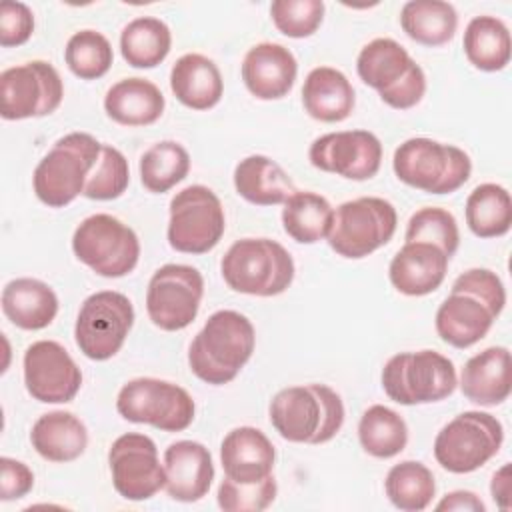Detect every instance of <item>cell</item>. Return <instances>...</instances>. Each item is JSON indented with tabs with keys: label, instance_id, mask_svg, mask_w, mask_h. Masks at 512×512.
Listing matches in <instances>:
<instances>
[{
	"label": "cell",
	"instance_id": "cell-1",
	"mask_svg": "<svg viewBox=\"0 0 512 512\" xmlns=\"http://www.w3.org/2000/svg\"><path fill=\"white\" fill-rule=\"evenodd\" d=\"M504 304L506 288L500 276L488 268H470L454 280L450 294L438 306L436 332L454 348H470L490 332Z\"/></svg>",
	"mask_w": 512,
	"mask_h": 512
},
{
	"label": "cell",
	"instance_id": "cell-2",
	"mask_svg": "<svg viewBox=\"0 0 512 512\" xmlns=\"http://www.w3.org/2000/svg\"><path fill=\"white\" fill-rule=\"evenodd\" d=\"M256 332L252 322L236 310L214 312L188 348V366L206 384L232 382L252 358Z\"/></svg>",
	"mask_w": 512,
	"mask_h": 512
},
{
	"label": "cell",
	"instance_id": "cell-3",
	"mask_svg": "<svg viewBox=\"0 0 512 512\" xmlns=\"http://www.w3.org/2000/svg\"><path fill=\"white\" fill-rule=\"evenodd\" d=\"M270 424L288 442L324 444L344 424V402L326 384H300L276 392L268 406Z\"/></svg>",
	"mask_w": 512,
	"mask_h": 512
},
{
	"label": "cell",
	"instance_id": "cell-4",
	"mask_svg": "<svg viewBox=\"0 0 512 512\" xmlns=\"http://www.w3.org/2000/svg\"><path fill=\"white\" fill-rule=\"evenodd\" d=\"M100 150L102 144L86 132H70L58 138L34 168L36 198L50 208H64L74 202L84 194Z\"/></svg>",
	"mask_w": 512,
	"mask_h": 512
},
{
	"label": "cell",
	"instance_id": "cell-5",
	"mask_svg": "<svg viewBox=\"0 0 512 512\" xmlns=\"http://www.w3.org/2000/svg\"><path fill=\"white\" fill-rule=\"evenodd\" d=\"M222 278L230 290L248 296H278L294 280L290 252L270 238H240L220 262Z\"/></svg>",
	"mask_w": 512,
	"mask_h": 512
},
{
	"label": "cell",
	"instance_id": "cell-6",
	"mask_svg": "<svg viewBox=\"0 0 512 512\" xmlns=\"http://www.w3.org/2000/svg\"><path fill=\"white\" fill-rule=\"evenodd\" d=\"M360 80L394 110L414 108L426 94V74L394 38L370 40L356 58Z\"/></svg>",
	"mask_w": 512,
	"mask_h": 512
},
{
	"label": "cell",
	"instance_id": "cell-7",
	"mask_svg": "<svg viewBox=\"0 0 512 512\" xmlns=\"http://www.w3.org/2000/svg\"><path fill=\"white\" fill-rule=\"evenodd\" d=\"M392 168L400 182L416 190L428 194H452L468 182L472 160L454 144L416 136L404 140L394 150Z\"/></svg>",
	"mask_w": 512,
	"mask_h": 512
},
{
	"label": "cell",
	"instance_id": "cell-8",
	"mask_svg": "<svg viewBox=\"0 0 512 512\" xmlns=\"http://www.w3.org/2000/svg\"><path fill=\"white\" fill-rule=\"evenodd\" d=\"M458 386L454 362L436 350L394 354L382 368V388L402 406L432 404L448 398Z\"/></svg>",
	"mask_w": 512,
	"mask_h": 512
},
{
	"label": "cell",
	"instance_id": "cell-9",
	"mask_svg": "<svg viewBox=\"0 0 512 512\" xmlns=\"http://www.w3.org/2000/svg\"><path fill=\"white\" fill-rule=\"evenodd\" d=\"M396 226L398 214L392 202L378 196H362L342 202L334 210L326 240L338 256L360 260L386 246Z\"/></svg>",
	"mask_w": 512,
	"mask_h": 512
},
{
	"label": "cell",
	"instance_id": "cell-10",
	"mask_svg": "<svg viewBox=\"0 0 512 512\" xmlns=\"http://www.w3.org/2000/svg\"><path fill=\"white\" fill-rule=\"evenodd\" d=\"M502 442L504 428L496 416L468 410L440 428L434 438V458L452 474H470L492 460Z\"/></svg>",
	"mask_w": 512,
	"mask_h": 512
},
{
	"label": "cell",
	"instance_id": "cell-11",
	"mask_svg": "<svg viewBox=\"0 0 512 512\" xmlns=\"http://www.w3.org/2000/svg\"><path fill=\"white\" fill-rule=\"evenodd\" d=\"M74 256L104 278L130 274L140 258L136 232L112 214L84 218L72 234Z\"/></svg>",
	"mask_w": 512,
	"mask_h": 512
},
{
	"label": "cell",
	"instance_id": "cell-12",
	"mask_svg": "<svg viewBox=\"0 0 512 512\" xmlns=\"http://www.w3.org/2000/svg\"><path fill=\"white\" fill-rule=\"evenodd\" d=\"M116 410L128 422L150 424L162 432H182L192 424L196 404L182 386L142 376L120 388Z\"/></svg>",
	"mask_w": 512,
	"mask_h": 512
},
{
	"label": "cell",
	"instance_id": "cell-13",
	"mask_svg": "<svg viewBox=\"0 0 512 512\" xmlns=\"http://www.w3.org/2000/svg\"><path fill=\"white\" fill-rule=\"evenodd\" d=\"M224 230L222 202L208 186L192 184L172 196L166 236L176 252L206 254L220 242Z\"/></svg>",
	"mask_w": 512,
	"mask_h": 512
},
{
	"label": "cell",
	"instance_id": "cell-14",
	"mask_svg": "<svg viewBox=\"0 0 512 512\" xmlns=\"http://www.w3.org/2000/svg\"><path fill=\"white\" fill-rule=\"evenodd\" d=\"M134 324V306L116 290L90 294L76 316L74 340L80 352L96 362L116 356Z\"/></svg>",
	"mask_w": 512,
	"mask_h": 512
},
{
	"label": "cell",
	"instance_id": "cell-15",
	"mask_svg": "<svg viewBox=\"0 0 512 512\" xmlns=\"http://www.w3.org/2000/svg\"><path fill=\"white\" fill-rule=\"evenodd\" d=\"M62 98L64 84L50 62L32 60L0 74V114L4 120L48 116L58 110Z\"/></svg>",
	"mask_w": 512,
	"mask_h": 512
},
{
	"label": "cell",
	"instance_id": "cell-16",
	"mask_svg": "<svg viewBox=\"0 0 512 512\" xmlns=\"http://www.w3.org/2000/svg\"><path fill=\"white\" fill-rule=\"evenodd\" d=\"M204 296L202 274L188 264L160 266L146 290V312L152 324L166 332L184 330L194 322Z\"/></svg>",
	"mask_w": 512,
	"mask_h": 512
},
{
	"label": "cell",
	"instance_id": "cell-17",
	"mask_svg": "<svg viewBox=\"0 0 512 512\" xmlns=\"http://www.w3.org/2000/svg\"><path fill=\"white\" fill-rule=\"evenodd\" d=\"M108 466L114 490L132 502L150 500L166 484L164 462L160 464L154 440L140 432L118 436L108 450Z\"/></svg>",
	"mask_w": 512,
	"mask_h": 512
},
{
	"label": "cell",
	"instance_id": "cell-18",
	"mask_svg": "<svg viewBox=\"0 0 512 512\" xmlns=\"http://www.w3.org/2000/svg\"><path fill=\"white\" fill-rule=\"evenodd\" d=\"M314 168L346 180H370L382 164V144L368 130H340L318 136L308 150Z\"/></svg>",
	"mask_w": 512,
	"mask_h": 512
},
{
	"label": "cell",
	"instance_id": "cell-19",
	"mask_svg": "<svg viewBox=\"0 0 512 512\" xmlns=\"http://www.w3.org/2000/svg\"><path fill=\"white\" fill-rule=\"evenodd\" d=\"M24 386L44 404H66L82 386V372L68 350L54 340L32 342L24 352Z\"/></svg>",
	"mask_w": 512,
	"mask_h": 512
},
{
	"label": "cell",
	"instance_id": "cell-20",
	"mask_svg": "<svg viewBox=\"0 0 512 512\" xmlns=\"http://www.w3.org/2000/svg\"><path fill=\"white\" fill-rule=\"evenodd\" d=\"M166 484L172 500L198 502L214 480V462L210 450L196 440H176L164 450Z\"/></svg>",
	"mask_w": 512,
	"mask_h": 512
},
{
	"label": "cell",
	"instance_id": "cell-21",
	"mask_svg": "<svg viewBox=\"0 0 512 512\" xmlns=\"http://www.w3.org/2000/svg\"><path fill=\"white\" fill-rule=\"evenodd\" d=\"M298 74L294 54L276 42L254 44L242 60V80L252 96L258 100L284 98Z\"/></svg>",
	"mask_w": 512,
	"mask_h": 512
},
{
	"label": "cell",
	"instance_id": "cell-22",
	"mask_svg": "<svg viewBox=\"0 0 512 512\" xmlns=\"http://www.w3.org/2000/svg\"><path fill=\"white\" fill-rule=\"evenodd\" d=\"M450 258L434 244L404 242L388 266L392 286L404 296H426L440 288Z\"/></svg>",
	"mask_w": 512,
	"mask_h": 512
},
{
	"label": "cell",
	"instance_id": "cell-23",
	"mask_svg": "<svg viewBox=\"0 0 512 512\" xmlns=\"http://www.w3.org/2000/svg\"><path fill=\"white\" fill-rule=\"evenodd\" d=\"M276 450L270 438L254 426L232 428L220 444V462L224 476L254 484L272 476Z\"/></svg>",
	"mask_w": 512,
	"mask_h": 512
},
{
	"label": "cell",
	"instance_id": "cell-24",
	"mask_svg": "<svg viewBox=\"0 0 512 512\" xmlns=\"http://www.w3.org/2000/svg\"><path fill=\"white\" fill-rule=\"evenodd\" d=\"M458 386L478 406H498L508 400L512 390L510 350L506 346H490L468 358Z\"/></svg>",
	"mask_w": 512,
	"mask_h": 512
},
{
	"label": "cell",
	"instance_id": "cell-25",
	"mask_svg": "<svg viewBox=\"0 0 512 512\" xmlns=\"http://www.w3.org/2000/svg\"><path fill=\"white\" fill-rule=\"evenodd\" d=\"M170 90L186 108L210 110L224 94V80L214 60L190 52L174 62L170 70Z\"/></svg>",
	"mask_w": 512,
	"mask_h": 512
},
{
	"label": "cell",
	"instance_id": "cell-26",
	"mask_svg": "<svg viewBox=\"0 0 512 512\" xmlns=\"http://www.w3.org/2000/svg\"><path fill=\"white\" fill-rule=\"evenodd\" d=\"M302 104L310 118L334 124L352 114L356 96L344 72L332 66H318L312 68L304 80Z\"/></svg>",
	"mask_w": 512,
	"mask_h": 512
},
{
	"label": "cell",
	"instance_id": "cell-27",
	"mask_svg": "<svg viewBox=\"0 0 512 512\" xmlns=\"http://www.w3.org/2000/svg\"><path fill=\"white\" fill-rule=\"evenodd\" d=\"M2 312L22 330H42L58 314L56 292L38 278H14L2 288Z\"/></svg>",
	"mask_w": 512,
	"mask_h": 512
},
{
	"label": "cell",
	"instance_id": "cell-28",
	"mask_svg": "<svg viewBox=\"0 0 512 512\" xmlns=\"http://www.w3.org/2000/svg\"><path fill=\"white\" fill-rule=\"evenodd\" d=\"M164 94L140 76L122 78L104 96V110L110 120L122 126H150L164 114Z\"/></svg>",
	"mask_w": 512,
	"mask_h": 512
},
{
	"label": "cell",
	"instance_id": "cell-29",
	"mask_svg": "<svg viewBox=\"0 0 512 512\" xmlns=\"http://www.w3.org/2000/svg\"><path fill=\"white\" fill-rule=\"evenodd\" d=\"M30 444L48 462H72L84 454L88 430L72 412L54 410L32 424Z\"/></svg>",
	"mask_w": 512,
	"mask_h": 512
},
{
	"label": "cell",
	"instance_id": "cell-30",
	"mask_svg": "<svg viewBox=\"0 0 512 512\" xmlns=\"http://www.w3.org/2000/svg\"><path fill=\"white\" fill-rule=\"evenodd\" d=\"M234 188L238 196L256 206L284 204L286 198L296 192L284 168L262 154L246 156L236 164Z\"/></svg>",
	"mask_w": 512,
	"mask_h": 512
},
{
	"label": "cell",
	"instance_id": "cell-31",
	"mask_svg": "<svg viewBox=\"0 0 512 512\" xmlns=\"http://www.w3.org/2000/svg\"><path fill=\"white\" fill-rule=\"evenodd\" d=\"M464 54L482 72L504 70L510 62L512 42L508 26L496 16H476L464 30Z\"/></svg>",
	"mask_w": 512,
	"mask_h": 512
},
{
	"label": "cell",
	"instance_id": "cell-32",
	"mask_svg": "<svg viewBox=\"0 0 512 512\" xmlns=\"http://www.w3.org/2000/svg\"><path fill=\"white\" fill-rule=\"evenodd\" d=\"M400 26L418 44L442 46L456 34L458 12L450 2L410 0L400 10Z\"/></svg>",
	"mask_w": 512,
	"mask_h": 512
},
{
	"label": "cell",
	"instance_id": "cell-33",
	"mask_svg": "<svg viewBox=\"0 0 512 512\" xmlns=\"http://www.w3.org/2000/svg\"><path fill=\"white\" fill-rule=\"evenodd\" d=\"M334 208L330 202L308 190H296L290 194L282 208L284 232L298 244H316L330 232Z\"/></svg>",
	"mask_w": 512,
	"mask_h": 512
},
{
	"label": "cell",
	"instance_id": "cell-34",
	"mask_svg": "<svg viewBox=\"0 0 512 512\" xmlns=\"http://www.w3.org/2000/svg\"><path fill=\"white\" fill-rule=\"evenodd\" d=\"M466 224L478 238L504 236L512 226L510 192L494 182L478 184L466 198Z\"/></svg>",
	"mask_w": 512,
	"mask_h": 512
},
{
	"label": "cell",
	"instance_id": "cell-35",
	"mask_svg": "<svg viewBox=\"0 0 512 512\" xmlns=\"http://www.w3.org/2000/svg\"><path fill=\"white\" fill-rule=\"evenodd\" d=\"M172 32L160 18L140 16L130 20L120 34L122 58L134 68H154L168 56Z\"/></svg>",
	"mask_w": 512,
	"mask_h": 512
},
{
	"label": "cell",
	"instance_id": "cell-36",
	"mask_svg": "<svg viewBox=\"0 0 512 512\" xmlns=\"http://www.w3.org/2000/svg\"><path fill=\"white\" fill-rule=\"evenodd\" d=\"M358 440L366 454L382 460L394 458L408 444V426L396 410L374 404L360 416Z\"/></svg>",
	"mask_w": 512,
	"mask_h": 512
},
{
	"label": "cell",
	"instance_id": "cell-37",
	"mask_svg": "<svg viewBox=\"0 0 512 512\" xmlns=\"http://www.w3.org/2000/svg\"><path fill=\"white\" fill-rule=\"evenodd\" d=\"M384 490L394 508L402 512H420L426 510L436 496V480L426 464L404 460L388 470Z\"/></svg>",
	"mask_w": 512,
	"mask_h": 512
},
{
	"label": "cell",
	"instance_id": "cell-38",
	"mask_svg": "<svg viewBox=\"0 0 512 512\" xmlns=\"http://www.w3.org/2000/svg\"><path fill=\"white\" fill-rule=\"evenodd\" d=\"M140 182L152 194H164L182 182L190 170V154L176 140L152 144L140 156Z\"/></svg>",
	"mask_w": 512,
	"mask_h": 512
},
{
	"label": "cell",
	"instance_id": "cell-39",
	"mask_svg": "<svg viewBox=\"0 0 512 512\" xmlns=\"http://www.w3.org/2000/svg\"><path fill=\"white\" fill-rule=\"evenodd\" d=\"M64 60L70 72L80 80H96L110 70L114 52L102 32L86 28L68 38Z\"/></svg>",
	"mask_w": 512,
	"mask_h": 512
},
{
	"label": "cell",
	"instance_id": "cell-40",
	"mask_svg": "<svg viewBox=\"0 0 512 512\" xmlns=\"http://www.w3.org/2000/svg\"><path fill=\"white\" fill-rule=\"evenodd\" d=\"M404 238L406 242L434 244L452 258L460 244V230L452 212L438 206H426L410 216Z\"/></svg>",
	"mask_w": 512,
	"mask_h": 512
},
{
	"label": "cell",
	"instance_id": "cell-41",
	"mask_svg": "<svg viewBox=\"0 0 512 512\" xmlns=\"http://www.w3.org/2000/svg\"><path fill=\"white\" fill-rule=\"evenodd\" d=\"M130 184V168L126 156L110 146L102 144L94 170L88 176L84 194L90 200H114L120 198Z\"/></svg>",
	"mask_w": 512,
	"mask_h": 512
},
{
	"label": "cell",
	"instance_id": "cell-42",
	"mask_svg": "<svg viewBox=\"0 0 512 512\" xmlns=\"http://www.w3.org/2000/svg\"><path fill=\"white\" fill-rule=\"evenodd\" d=\"M274 26L288 38L312 36L324 20L322 0H274L270 4Z\"/></svg>",
	"mask_w": 512,
	"mask_h": 512
},
{
	"label": "cell",
	"instance_id": "cell-43",
	"mask_svg": "<svg viewBox=\"0 0 512 512\" xmlns=\"http://www.w3.org/2000/svg\"><path fill=\"white\" fill-rule=\"evenodd\" d=\"M276 480L268 476L254 484H240L228 476L218 486V506L224 512H260L266 510L276 500Z\"/></svg>",
	"mask_w": 512,
	"mask_h": 512
},
{
	"label": "cell",
	"instance_id": "cell-44",
	"mask_svg": "<svg viewBox=\"0 0 512 512\" xmlns=\"http://www.w3.org/2000/svg\"><path fill=\"white\" fill-rule=\"evenodd\" d=\"M34 32V14L24 2L6 0L0 6V46H22Z\"/></svg>",
	"mask_w": 512,
	"mask_h": 512
},
{
	"label": "cell",
	"instance_id": "cell-45",
	"mask_svg": "<svg viewBox=\"0 0 512 512\" xmlns=\"http://www.w3.org/2000/svg\"><path fill=\"white\" fill-rule=\"evenodd\" d=\"M34 488V474L32 470L16 460L2 456L0 458V498L4 502L24 498Z\"/></svg>",
	"mask_w": 512,
	"mask_h": 512
},
{
	"label": "cell",
	"instance_id": "cell-46",
	"mask_svg": "<svg viewBox=\"0 0 512 512\" xmlns=\"http://www.w3.org/2000/svg\"><path fill=\"white\" fill-rule=\"evenodd\" d=\"M436 510H466V512H484L486 506L478 494L470 490H454L442 496L436 504Z\"/></svg>",
	"mask_w": 512,
	"mask_h": 512
},
{
	"label": "cell",
	"instance_id": "cell-47",
	"mask_svg": "<svg viewBox=\"0 0 512 512\" xmlns=\"http://www.w3.org/2000/svg\"><path fill=\"white\" fill-rule=\"evenodd\" d=\"M490 494L498 508L510 510V466L502 464L490 482Z\"/></svg>",
	"mask_w": 512,
	"mask_h": 512
}]
</instances>
